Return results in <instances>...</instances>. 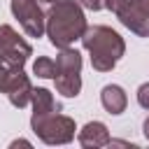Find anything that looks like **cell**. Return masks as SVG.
I'll return each instance as SVG.
<instances>
[{
  "label": "cell",
  "mask_w": 149,
  "mask_h": 149,
  "mask_svg": "<svg viewBox=\"0 0 149 149\" xmlns=\"http://www.w3.org/2000/svg\"><path fill=\"white\" fill-rule=\"evenodd\" d=\"M81 44L91 56V65L98 72H109L116 68L126 54L123 37L109 26H88L81 35Z\"/></svg>",
  "instance_id": "cell-2"
},
{
  "label": "cell",
  "mask_w": 149,
  "mask_h": 149,
  "mask_svg": "<svg viewBox=\"0 0 149 149\" xmlns=\"http://www.w3.org/2000/svg\"><path fill=\"white\" fill-rule=\"evenodd\" d=\"M33 56V47L9 26H0V58L7 65H26V61Z\"/></svg>",
  "instance_id": "cell-7"
},
{
  "label": "cell",
  "mask_w": 149,
  "mask_h": 149,
  "mask_svg": "<svg viewBox=\"0 0 149 149\" xmlns=\"http://www.w3.org/2000/svg\"><path fill=\"white\" fill-rule=\"evenodd\" d=\"M19 144H23V147H30V142H26V140H14V142H12V147H19Z\"/></svg>",
  "instance_id": "cell-17"
},
{
  "label": "cell",
  "mask_w": 149,
  "mask_h": 149,
  "mask_svg": "<svg viewBox=\"0 0 149 149\" xmlns=\"http://www.w3.org/2000/svg\"><path fill=\"white\" fill-rule=\"evenodd\" d=\"M7 74H9V65L0 58V91L5 88V81H7Z\"/></svg>",
  "instance_id": "cell-15"
},
{
  "label": "cell",
  "mask_w": 149,
  "mask_h": 149,
  "mask_svg": "<svg viewBox=\"0 0 149 149\" xmlns=\"http://www.w3.org/2000/svg\"><path fill=\"white\" fill-rule=\"evenodd\" d=\"M30 128L44 144H68L74 140V130H77L74 119L58 114V109L40 116H30Z\"/></svg>",
  "instance_id": "cell-4"
},
{
  "label": "cell",
  "mask_w": 149,
  "mask_h": 149,
  "mask_svg": "<svg viewBox=\"0 0 149 149\" xmlns=\"http://www.w3.org/2000/svg\"><path fill=\"white\" fill-rule=\"evenodd\" d=\"M56 91L65 98H77L81 91V54L72 47H65L56 56Z\"/></svg>",
  "instance_id": "cell-3"
},
{
  "label": "cell",
  "mask_w": 149,
  "mask_h": 149,
  "mask_svg": "<svg viewBox=\"0 0 149 149\" xmlns=\"http://www.w3.org/2000/svg\"><path fill=\"white\" fill-rule=\"evenodd\" d=\"M88 28L79 0H58L47 9V37L56 49L72 47Z\"/></svg>",
  "instance_id": "cell-1"
},
{
  "label": "cell",
  "mask_w": 149,
  "mask_h": 149,
  "mask_svg": "<svg viewBox=\"0 0 149 149\" xmlns=\"http://www.w3.org/2000/svg\"><path fill=\"white\" fill-rule=\"evenodd\" d=\"M137 102H140L142 109H149V81H144L137 88Z\"/></svg>",
  "instance_id": "cell-13"
},
{
  "label": "cell",
  "mask_w": 149,
  "mask_h": 149,
  "mask_svg": "<svg viewBox=\"0 0 149 149\" xmlns=\"http://www.w3.org/2000/svg\"><path fill=\"white\" fill-rule=\"evenodd\" d=\"M42 5H54V2H58V0H40Z\"/></svg>",
  "instance_id": "cell-18"
},
{
  "label": "cell",
  "mask_w": 149,
  "mask_h": 149,
  "mask_svg": "<svg viewBox=\"0 0 149 149\" xmlns=\"http://www.w3.org/2000/svg\"><path fill=\"white\" fill-rule=\"evenodd\" d=\"M12 14L28 37H42L47 33V12H42L40 0H12Z\"/></svg>",
  "instance_id": "cell-6"
},
{
  "label": "cell",
  "mask_w": 149,
  "mask_h": 149,
  "mask_svg": "<svg viewBox=\"0 0 149 149\" xmlns=\"http://www.w3.org/2000/svg\"><path fill=\"white\" fill-rule=\"evenodd\" d=\"M84 9H91V12H100L105 9V0H79Z\"/></svg>",
  "instance_id": "cell-14"
},
{
  "label": "cell",
  "mask_w": 149,
  "mask_h": 149,
  "mask_svg": "<svg viewBox=\"0 0 149 149\" xmlns=\"http://www.w3.org/2000/svg\"><path fill=\"white\" fill-rule=\"evenodd\" d=\"M77 140L86 149H98V147H107L112 137H109V130H107V126L102 121H88L77 133Z\"/></svg>",
  "instance_id": "cell-9"
},
{
  "label": "cell",
  "mask_w": 149,
  "mask_h": 149,
  "mask_svg": "<svg viewBox=\"0 0 149 149\" xmlns=\"http://www.w3.org/2000/svg\"><path fill=\"white\" fill-rule=\"evenodd\" d=\"M33 91L35 88H33L28 74L23 72V65H9V74H7V81H5V88H2V93L7 95V100L14 107L23 109L33 100Z\"/></svg>",
  "instance_id": "cell-8"
},
{
  "label": "cell",
  "mask_w": 149,
  "mask_h": 149,
  "mask_svg": "<svg viewBox=\"0 0 149 149\" xmlns=\"http://www.w3.org/2000/svg\"><path fill=\"white\" fill-rule=\"evenodd\" d=\"M105 9L137 37H149V0H105Z\"/></svg>",
  "instance_id": "cell-5"
},
{
  "label": "cell",
  "mask_w": 149,
  "mask_h": 149,
  "mask_svg": "<svg viewBox=\"0 0 149 149\" xmlns=\"http://www.w3.org/2000/svg\"><path fill=\"white\" fill-rule=\"evenodd\" d=\"M142 133H144V137L149 140V116L144 119V123H142Z\"/></svg>",
  "instance_id": "cell-16"
},
{
  "label": "cell",
  "mask_w": 149,
  "mask_h": 149,
  "mask_svg": "<svg viewBox=\"0 0 149 149\" xmlns=\"http://www.w3.org/2000/svg\"><path fill=\"white\" fill-rule=\"evenodd\" d=\"M33 74H37L40 79H54L56 77V61L49 56H37L33 63Z\"/></svg>",
  "instance_id": "cell-12"
},
{
  "label": "cell",
  "mask_w": 149,
  "mask_h": 149,
  "mask_svg": "<svg viewBox=\"0 0 149 149\" xmlns=\"http://www.w3.org/2000/svg\"><path fill=\"white\" fill-rule=\"evenodd\" d=\"M100 102H102L105 112H109V114L116 116V114L126 112L128 95H126V91H123L119 84H107V86H102V91H100Z\"/></svg>",
  "instance_id": "cell-10"
},
{
  "label": "cell",
  "mask_w": 149,
  "mask_h": 149,
  "mask_svg": "<svg viewBox=\"0 0 149 149\" xmlns=\"http://www.w3.org/2000/svg\"><path fill=\"white\" fill-rule=\"evenodd\" d=\"M30 102H33V116H40V114H47V112H56L58 109V102L54 100V93L49 88H35Z\"/></svg>",
  "instance_id": "cell-11"
}]
</instances>
